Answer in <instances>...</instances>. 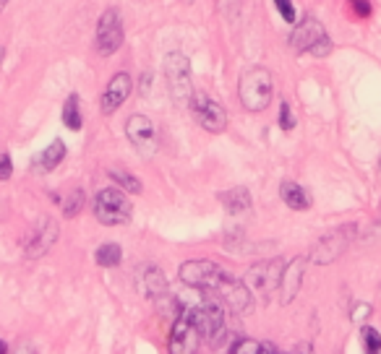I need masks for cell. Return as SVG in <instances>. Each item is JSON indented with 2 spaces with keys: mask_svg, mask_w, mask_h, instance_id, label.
Masks as SVG:
<instances>
[{
  "mask_svg": "<svg viewBox=\"0 0 381 354\" xmlns=\"http://www.w3.org/2000/svg\"><path fill=\"white\" fill-rule=\"evenodd\" d=\"M238 97L248 113L267 110L272 102V73L267 68H259V65L243 71L241 84H238Z\"/></svg>",
  "mask_w": 381,
  "mask_h": 354,
  "instance_id": "obj_1",
  "label": "cell"
},
{
  "mask_svg": "<svg viewBox=\"0 0 381 354\" xmlns=\"http://www.w3.org/2000/svg\"><path fill=\"white\" fill-rule=\"evenodd\" d=\"M131 214H133V209H131L128 195L123 193V190H118V188H105L94 198V217H97L99 224L105 227L126 224L131 219Z\"/></svg>",
  "mask_w": 381,
  "mask_h": 354,
  "instance_id": "obj_2",
  "label": "cell"
},
{
  "mask_svg": "<svg viewBox=\"0 0 381 354\" xmlns=\"http://www.w3.org/2000/svg\"><path fill=\"white\" fill-rule=\"evenodd\" d=\"M178 276H180V282L188 284V287H194V290L214 292L230 274H225L219 263L204 261L201 258V261H186V263L180 266Z\"/></svg>",
  "mask_w": 381,
  "mask_h": 354,
  "instance_id": "obj_3",
  "label": "cell"
},
{
  "mask_svg": "<svg viewBox=\"0 0 381 354\" xmlns=\"http://www.w3.org/2000/svg\"><path fill=\"white\" fill-rule=\"evenodd\" d=\"M290 47H295V52H311V55L324 57L332 50V42L326 37L321 21L306 16L290 34Z\"/></svg>",
  "mask_w": 381,
  "mask_h": 354,
  "instance_id": "obj_4",
  "label": "cell"
},
{
  "mask_svg": "<svg viewBox=\"0 0 381 354\" xmlns=\"http://www.w3.org/2000/svg\"><path fill=\"white\" fill-rule=\"evenodd\" d=\"M165 76H167V86H170L172 99L178 105L191 107L194 86H191V63H188V57L180 55V52H170L167 60H165Z\"/></svg>",
  "mask_w": 381,
  "mask_h": 354,
  "instance_id": "obj_5",
  "label": "cell"
},
{
  "mask_svg": "<svg viewBox=\"0 0 381 354\" xmlns=\"http://www.w3.org/2000/svg\"><path fill=\"white\" fill-rule=\"evenodd\" d=\"M282 271L285 263L277 258V261H264V263H253L245 274V287L248 292H259L261 297H269L275 290H280V282H282Z\"/></svg>",
  "mask_w": 381,
  "mask_h": 354,
  "instance_id": "obj_6",
  "label": "cell"
},
{
  "mask_svg": "<svg viewBox=\"0 0 381 354\" xmlns=\"http://www.w3.org/2000/svg\"><path fill=\"white\" fill-rule=\"evenodd\" d=\"M191 113H194L196 122L204 130H209V133H222L227 128L225 107L219 105V102H214L211 97H206V94H194V99H191Z\"/></svg>",
  "mask_w": 381,
  "mask_h": 354,
  "instance_id": "obj_7",
  "label": "cell"
},
{
  "mask_svg": "<svg viewBox=\"0 0 381 354\" xmlns=\"http://www.w3.org/2000/svg\"><path fill=\"white\" fill-rule=\"evenodd\" d=\"M353 237H355V227L353 224L340 227V229H334V232H329L326 237H321V240L316 242V248H314L311 258L321 266L332 263L334 258H340L342 253L348 250V245L353 242Z\"/></svg>",
  "mask_w": 381,
  "mask_h": 354,
  "instance_id": "obj_8",
  "label": "cell"
},
{
  "mask_svg": "<svg viewBox=\"0 0 381 354\" xmlns=\"http://www.w3.org/2000/svg\"><path fill=\"white\" fill-rule=\"evenodd\" d=\"M126 136H128L131 146L136 149L141 156H152L157 152V130L155 122L146 115H133L126 122Z\"/></svg>",
  "mask_w": 381,
  "mask_h": 354,
  "instance_id": "obj_9",
  "label": "cell"
},
{
  "mask_svg": "<svg viewBox=\"0 0 381 354\" xmlns=\"http://www.w3.org/2000/svg\"><path fill=\"white\" fill-rule=\"evenodd\" d=\"M191 321H194L199 336L206 338H219L225 321H222V305L219 302H204L201 307H186Z\"/></svg>",
  "mask_w": 381,
  "mask_h": 354,
  "instance_id": "obj_10",
  "label": "cell"
},
{
  "mask_svg": "<svg viewBox=\"0 0 381 354\" xmlns=\"http://www.w3.org/2000/svg\"><path fill=\"white\" fill-rule=\"evenodd\" d=\"M123 45V26H121V16L118 11H105L99 16L97 24V50L102 55H113L115 50Z\"/></svg>",
  "mask_w": 381,
  "mask_h": 354,
  "instance_id": "obj_11",
  "label": "cell"
},
{
  "mask_svg": "<svg viewBox=\"0 0 381 354\" xmlns=\"http://www.w3.org/2000/svg\"><path fill=\"white\" fill-rule=\"evenodd\" d=\"M196 344H199V331H196L194 321L188 310L180 313V318L172 323L170 331V354H194Z\"/></svg>",
  "mask_w": 381,
  "mask_h": 354,
  "instance_id": "obj_12",
  "label": "cell"
},
{
  "mask_svg": "<svg viewBox=\"0 0 381 354\" xmlns=\"http://www.w3.org/2000/svg\"><path fill=\"white\" fill-rule=\"evenodd\" d=\"M128 94H131V76L126 71H121V73H115L113 79L107 81V86H105V91H102V113L105 115H113L118 107L128 99Z\"/></svg>",
  "mask_w": 381,
  "mask_h": 354,
  "instance_id": "obj_13",
  "label": "cell"
},
{
  "mask_svg": "<svg viewBox=\"0 0 381 354\" xmlns=\"http://www.w3.org/2000/svg\"><path fill=\"white\" fill-rule=\"evenodd\" d=\"M303 271H306V258L298 256L292 258L290 263H285V271H282V282H280V299H282V305H287L300 290V282H303Z\"/></svg>",
  "mask_w": 381,
  "mask_h": 354,
  "instance_id": "obj_14",
  "label": "cell"
},
{
  "mask_svg": "<svg viewBox=\"0 0 381 354\" xmlns=\"http://www.w3.org/2000/svg\"><path fill=\"white\" fill-rule=\"evenodd\" d=\"M57 237V227L53 219H42L40 227H37V232H34L32 242H29V248H26V256L29 258H40L45 256L50 250V245L55 242Z\"/></svg>",
  "mask_w": 381,
  "mask_h": 354,
  "instance_id": "obj_15",
  "label": "cell"
},
{
  "mask_svg": "<svg viewBox=\"0 0 381 354\" xmlns=\"http://www.w3.org/2000/svg\"><path fill=\"white\" fill-rule=\"evenodd\" d=\"M138 284L144 295H149L152 299H160L162 295H167V282H165L162 271L157 266H144L141 274H138Z\"/></svg>",
  "mask_w": 381,
  "mask_h": 354,
  "instance_id": "obj_16",
  "label": "cell"
},
{
  "mask_svg": "<svg viewBox=\"0 0 381 354\" xmlns=\"http://www.w3.org/2000/svg\"><path fill=\"white\" fill-rule=\"evenodd\" d=\"M280 195H282V201L295 211H306L311 206V195L309 190L298 183H292V180H285L282 188H280Z\"/></svg>",
  "mask_w": 381,
  "mask_h": 354,
  "instance_id": "obj_17",
  "label": "cell"
},
{
  "mask_svg": "<svg viewBox=\"0 0 381 354\" xmlns=\"http://www.w3.org/2000/svg\"><path fill=\"white\" fill-rule=\"evenodd\" d=\"M63 159H65V144H63V141H53V144H50L48 149H45V152L37 156L34 167L50 172V169H55Z\"/></svg>",
  "mask_w": 381,
  "mask_h": 354,
  "instance_id": "obj_18",
  "label": "cell"
},
{
  "mask_svg": "<svg viewBox=\"0 0 381 354\" xmlns=\"http://www.w3.org/2000/svg\"><path fill=\"white\" fill-rule=\"evenodd\" d=\"M222 203H225V209L230 214H238V211H248L251 209V195L245 188H236V190H230V193H222Z\"/></svg>",
  "mask_w": 381,
  "mask_h": 354,
  "instance_id": "obj_19",
  "label": "cell"
},
{
  "mask_svg": "<svg viewBox=\"0 0 381 354\" xmlns=\"http://www.w3.org/2000/svg\"><path fill=\"white\" fill-rule=\"evenodd\" d=\"M121 258H123V250H121V245H115V242H105V245H99V248L94 250V261H97L99 266H105V268L118 266Z\"/></svg>",
  "mask_w": 381,
  "mask_h": 354,
  "instance_id": "obj_20",
  "label": "cell"
},
{
  "mask_svg": "<svg viewBox=\"0 0 381 354\" xmlns=\"http://www.w3.org/2000/svg\"><path fill=\"white\" fill-rule=\"evenodd\" d=\"M63 122L65 128L79 130L82 128V110H79V94H71L63 105Z\"/></svg>",
  "mask_w": 381,
  "mask_h": 354,
  "instance_id": "obj_21",
  "label": "cell"
},
{
  "mask_svg": "<svg viewBox=\"0 0 381 354\" xmlns=\"http://www.w3.org/2000/svg\"><path fill=\"white\" fill-rule=\"evenodd\" d=\"M363 346L365 354H381V333L371 326H363Z\"/></svg>",
  "mask_w": 381,
  "mask_h": 354,
  "instance_id": "obj_22",
  "label": "cell"
},
{
  "mask_svg": "<svg viewBox=\"0 0 381 354\" xmlns=\"http://www.w3.org/2000/svg\"><path fill=\"white\" fill-rule=\"evenodd\" d=\"M110 175L118 180V185L126 188L128 193H138L141 190V185H138V180L133 175H128V172H123V169H110Z\"/></svg>",
  "mask_w": 381,
  "mask_h": 354,
  "instance_id": "obj_23",
  "label": "cell"
},
{
  "mask_svg": "<svg viewBox=\"0 0 381 354\" xmlns=\"http://www.w3.org/2000/svg\"><path fill=\"white\" fill-rule=\"evenodd\" d=\"M82 206H84V190H73V193L68 195L65 206H63L65 217H76V214L82 211Z\"/></svg>",
  "mask_w": 381,
  "mask_h": 354,
  "instance_id": "obj_24",
  "label": "cell"
},
{
  "mask_svg": "<svg viewBox=\"0 0 381 354\" xmlns=\"http://www.w3.org/2000/svg\"><path fill=\"white\" fill-rule=\"evenodd\" d=\"M259 352H261V344H256L251 338H241V341L233 344V349H230V354H259Z\"/></svg>",
  "mask_w": 381,
  "mask_h": 354,
  "instance_id": "obj_25",
  "label": "cell"
},
{
  "mask_svg": "<svg viewBox=\"0 0 381 354\" xmlns=\"http://www.w3.org/2000/svg\"><path fill=\"white\" fill-rule=\"evenodd\" d=\"M280 125H282V130H292V125H295V118H292L290 105H287V102L280 105Z\"/></svg>",
  "mask_w": 381,
  "mask_h": 354,
  "instance_id": "obj_26",
  "label": "cell"
},
{
  "mask_svg": "<svg viewBox=\"0 0 381 354\" xmlns=\"http://www.w3.org/2000/svg\"><path fill=\"white\" fill-rule=\"evenodd\" d=\"M275 6H277V11L282 13L285 21H290V24L295 21V6H292V3H287V0H277Z\"/></svg>",
  "mask_w": 381,
  "mask_h": 354,
  "instance_id": "obj_27",
  "label": "cell"
},
{
  "mask_svg": "<svg viewBox=\"0 0 381 354\" xmlns=\"http://www.w3.org/2000/svg\"><path fill=\"white\" fill-rule=\"evenodd\" d=\"M11 175H13V161L9 154H3L0 156V180H11Z\"/></svg>",
  "mask_w": 381,
  "mask_h": 354,
  "instance_id": "obj_28",
  "label": "cell"
},
{
  "mask_svg": "<svg viewBox=\"0 0 381 354\" xmlns=\"http://www.w3.org/2000/svg\"><path fill=\"white\" fill-rule=\"evenodd\" d=\"M292 354H316V352H314V346H311L309 341H300V344L292 349Z\"/></svg>",
  "mask_w": 381,
  "mask_h": 354,
  "instance_id": "obj_29",
  "label": "cell"
},
{
  "mask_svg": "<svg viewBox=\"0 0 381 354\" xmlns=\"http://www.w3.org/2000/svg\"><path fill=\"white\" fill-rule=\"evenodd\" d=\"M353 11H355L358 16H368V13H371V6H368V3H353Z\"/></svg>",
  "mask_w": 381,
  "mask_h": 354,
  "instance_id": "obj_30",
  "label": "cell"
},
{
  "mask_svg": "<svg viewBox=\"0 0 381 354\" xmlns=\"http://www.w3.org/2000/svg\"><path fill=\"white\" fill-rule=\"evenodd\" d=\"M368 313H371V307H368V305L355 307V310H353V321H360V318H365Z\"/></svg>",
  "mask_w": 381,
  "mask_h": 354,
  "instance_id": "obj_31",
  "label": "cell"
},
{
  "mask_svg": "<svg viewBox=\"0 0 381 354\" xmlns=\"http://www.w3.org/2000/svg\"><path fill=\"white\" fill-rule=\"evenodd\" d=\"M259 354H280L272 344H261V352Z\"/></svg>",
  "mask_w": 381,
  "mask_h": 354,
  "instance_id": "obj_32",
  "label": "cell"
},
{
  "mask_svg": "<svg viewBox=\"0 0 381 354\" xmlns=\"http://www.w3.org/2000/svg\"><path fill=\"white\" fill-rule=\"evenodd\" d=\"M9 352V346H6V341H0V354H6Z\"/></svg>",
  "mask_w": 381,
  "mask_h": 354,
  "instance_id": "obj_33",
  "label": "cell"
},
{
  "mask_svg": "<svg viewBox=\"0 0 381 354\" xmlns=\"http://www.w3.org/2000/svg\"><path fill=\"white\" fill-rule=\"evenodd\" d=\"M0 63H3V47H0Z\"/></svg>",
  "mask_w": 381,
  "mask_h": 354,
  "instance_id": "obj_34",
  "label": "cell"
},
{
  "mask_svg": "<svg viewBox=\"0 0 381 354\" xmlns=\"http://www.w3.org/2000/svg\"><path fill=\"white\" fill-rule=\"evenodd\" d=\"M0 8H3V3H0Z\"/></svg>",
  "mask_w": 381,
  "mask_h": 354,
  "instance_id": "obj_35",
  "label": "cell"
},
{
  "mask_svg": "<svg viewBox=\"0 0 381 354\" xmlns=\"http://www.w3.org/2000/svg\"><path fill=\"white\" fill-rule=\"evenodd\" d=\"M379 214H381V209H379Z\"/></svg>",
  "mask_w": 381,
  "mask_h": 354,
  "instance_id": "obj_36",
  "label": "cell"
}]
</instances>
